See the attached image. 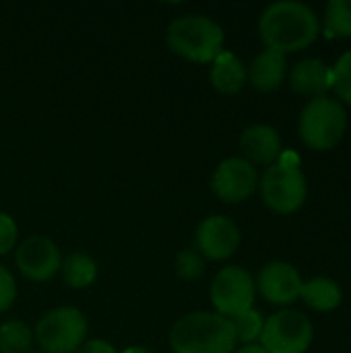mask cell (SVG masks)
<instances>
[{
  "mask_svg": "<svg viewBox=\"0 0 351 353\" xmlns=\"http://www.w3.org/2000/svg\"><path fill=\"white\" fill-rule=\"evenodd\" d=\"M317 12L298 0H281L267 6L259 19V35L269 50L281 54L306 50L319 37Z\"/></svg>",
  "mask_w": 351,
  "mask_h": 353,
  "instance_id": "cell-1",
  "label": "cell"
},
{
  "mask_svg": "<svg viewBox=\"0 0 351 353\" xmlns=\"http://www.w3.org/2000/svg\"><path fill=\"white\" fill-rule=\"evenodd\" d=\"M170 347L174 353H234L238 339L230 319L217 312H190L172 327Z\"/></svg>",
  "mask_w": 351,
  "mask_h": 353,
  "instance_id": "cell-2",
  "label": "cell"
},
{
  "mask_svg": "<svg viewBox=\"0 0 351 353\" xmlns=\"http://www.w3.org/2000/svg\"><path fill=\"white\" fill-rule=\"evenodd\" d=\"M225 33L217 21L205 14H184L174 19L166 31L168 48L197 64H211L223 52Z\"/></svg>",
  "mask_w": 351,
  "mask_h": 353,
  "instance_id": "cell-3",
  "label": "cell"
},
{
  "mask_svg": "<svg viewBox=\"0 0 351 353\" xmlns=\"http://www.w3.org/2000/svg\"><path fill=\"white\" fill-rule=\"evenodd\" d=\"M302 143L312 151L335 149L348 130V112L343 103L331 95L310 99L298 122Z\"/></svg>",
  "mask_w": 351,
  "mask_h": 353,
  "instance_id": "cell-4",
  "label": "cell"
},
{
  "mask_svg": "<svg viewBox=\"0 0 351 353\" xmlns=\"http://www.w3.org/2000/svg\"><path fill=\"white\" fill-rule=\"evenodd\" d=\"M259 190L263 203L271 211L279 215H292L304 207L308 196V182L300 165L277 161L269 165L259 178Z\"/></svg>",
  "mask_w": 351,
  "mask_h": 353,
  "instance_id": "cell-5",
  "label": "cell"
},
{
  "mask_svg": "<svg viewBox=\"0 0 351 353\" xmlns=\"http://www.w3.org/2000/svg\"><path fill=\"white\" fill-rule=\"evenodd\" d=\"M33 335L41 353H74L87 341V319L74 306H60L39 319Z\"/></svg>",
  "mask_w": 351,
  "mask_h": 353,
  "instance_id": "cell-6",
  "label": "cell"
},
{
  "mask_svg": "<svg viewBox=\"0 0 351 353\" xmlns=\"http://www.w3.org/2000/svg\"><path fill=\"white\" fill-rule=\"evenodd\" d=\"M312 323L300 310H279L265 321L261 347L267 353H306L312 345Z\"/></svg>",
  "mask_w": 351,
  "mask_h": 353,
  "instance_id": "cell-7",
  "label": "cell"
},
{
  "mask_svg": "<svg viewBox=\"0 0 351 353\" xmlns=\"http://www.w3.org/2000/svg\"><path fill=\"white\" fill-rule=\"evenodd\" d=\"M209 296L217 314L225 319H234L254 308V296H257L254 277L242 267L236 265L223 267L213 277Z\"/></svg>",
  "mask_w": 351,
  "mask_h": 353,
  "instance_id": "cell-8",
  "label": "cell"
},
{
  "mask_svg": "<svg viewBox=\"0 0 351 353\" xmlns=\"http://www.w3.org/2000/svg\"><path fill=\"white\" fill-rule=\"evenodd\" d=\"M257 188H259V172L244 157L223 159L211 176L213 194L228 205H238L248 201Z\"/></svg>",
  "mask_w": 351,
  "mask_h": 353,
  "instance_id": "cell-9",
  "label": "cell"
},
{
  "mask_svg": "<svg viewBox=\"0 0 351 353\" xmlns=\"http://www.w3.org/2000/svg\"><path fill=\"white\" fill-rule=\"evenodd\" d=\"M240 228L223 215L205 217L194 234V250L207 261H228L240 248Z\"/></svg>",
  "mask_w": 351,
  "mask_h": 353,
  "instance_id": "cell-10",
  "label": "cell"
},
{
  "mask_svg": "<svg viewBox=\"0 0 351 353\" xmlns=\"http://www.w3.org/2000/svg\"><path fill=\"white\" fill-rule=\"evenodd\" d=\"M14 250L19 273L33 283H46L60 271L62 256L58 246L50 238L31 236L23 240Z\"/></svg>",
  "mask_w": 351,
  "mask_h": 353,
  "instance_id": "cell-11",
  "label": "cell"
},
{
  "mask_svg": "<svg viewBox=\"0 0 351 353\" xmlns=\"http://www.w3.org/2000/svg\"><path fill=\"white\" fill-rule=\"evenodd\" d=\"M254 285L259 294L275 306H290L296 300H300V292L304 285V279L300 277L298 269H294L290 263L273 261L267 263L259 277L254 279Z\"/></svg>",
  "mask_w": 351,
  "mask_h": 353,
  "instance_id": "cell-12",
  "label": "cell"
},
{
  "mask_svg": "<svg viewBox=\"0 0 351 353\" xmlns=\"http://www.w3.org/2000/svg\"><path fill=\"white\" fill-rule=\"evenodd\" d=\"M240 149L252 165H273L283 153L279 132L269 124H252L240 137Z\"/></svg>",
  "mask_w": 351,
  "mask_h": 353,
  "instance_id": "cell-13",
  "label": "cell"
},
{
  "mask_svg": "<svg viewBox=\"0 0 351 353\" xmlns=\"http://www.w3.org/2000/svg\"><path fill=\"white\" fill-rule=\"evenodd\" d=\"M248 72V81L250 85L261 91V93H273L277 91L288 74V62H285V54L277 52V50H269L265 48L261 54H257L250 62V66L246 68Z\"/></svg>",
  "mask_w": 351,
  "mask_h": 353,
  "instance_id": "cell-14",
  "label": "cell"
},
{
  "mask_svg": "<svg viewBox=\"0 0 351 353\" xmlns=\"http://www.w3.org/2000/svg\"><path fill=\"white\" fill-rule=\"evenodd\" d=\"M290 85L296 93L310 99L327 95L331 89V68L321 58H304L292 68Z\"/></svg>",
  "mask_w": 351,
  "mask_h": 353,
  "instance_id": "cell-15",
  "label": "cell"
},
{
  "mask_svg": "<svg viewBox=\"0 0 351 353\" xmlns=\"http://www.w3.org/2000/svg\"><path fill=\"white\" fill-rule=\"evenodd\" d=\"M211 85L217 93L221 95H236L242 91V87L248 81L246 64L234 54L223 50L213 62H211V72H209Z\"/></svg>",
  "mask_w": 351,
  "mask_h": 353,
  "instance_id": "cell-16",
  "label": "cell"
},
{
  "mask_svg": "<svg viewBox=\"0 0 351 353\" xmlns=\"http://www.w3.org/2000/svg\"><path fill=\"white\" fill-rule=\"evenodd\" d=\"M300 300L314 312H333L341 306L343 292L331 277H312L304 281Z\"/></svg>",
  "mask_w": 351,
  "mask_h": 353,
  "instance_id": "cell-17",
  "label": "cell"
},
{
  "mask_svg": "<svg viewBox=\"0 0 351 353\" xmlns=\"http://www.w3.org/2000/svg\"><path fill=\"white\" fill-rule=\"evenodd\" d=\"M60 271H62L64 283L72 290H85V288L93 285L97 279V263L85 252L68 254L62 261Z\"/></svg>",
  "mask_w": 351,
  "mask_h": 353,
  "instance_id": "cell-18",
  "label": "cell"
},
{
  "mask_svg": "<svg viewBox=\"0 0 351 353\" xmlns=\"http://www.w3.org/2000/svg\"><path fill=\"white\" fill-rule=\"evenodd\" d=\"M35 335L21 321H6L0 325V353H33Z\"/></svg>",
  "mask_w": 351,
  "mask_h": 353,
  "instance_id": "cell-19",
  "label": "cell"
},
{
  "mask_svg": "<svg viewBox=\"0 0 351 353\" xmlns=\"http://www.w3.org/2000/svg\"><path fill=\"white\" fill-rule=\"evenodd\" d=\"M325 29L333 37H351V0H331L327 4Z\"/></svg>",
  "mask_w": 351,
  "mask_h": 353,
  "instance_id": "cell-20",
  "label": "cell"
},
{
  "mask_svg": "<svg viewBox=\"0 0 351 353\" xmlns=\"http://www.w3.org/2000/svg\"><path fill=\"white\" fill-rule=\"evenodd\" d=\"M232 325H234V331H236V339L238 343L242 345H252L261 339V333H263V327H265V319L261 314V310L257 308H250L234 319H230Z\"/></svg>",
  "mask_w": 351,
  "mask_h": 353,
  "instance_id": "cell-21",
  "label": "cell"
},
{
  "mask_svg": "<svg viewBox=\"0 0 351 353\" xmlns=\"http://www.w3.org/2000/svg\"><path fill=\"white\" fill-rule=\"evenodd\" d=\"M331 89L337 93L341 103L351 105V48L331 68Z\"/></svg>",
  "mask_w": 351,
  "mask_h": 353,
  "instance_id": "cell-22",
  "label": "cell"
},
{
  "mask_svg": "<svg viewBox=\"0 0 351 353\" xmlns=\"http://www.w3.org/2000/svg\"><path fill=\"white\" fill-rule=\"evenodd\" d=\"M205 273V259L194 250L186 248L180 250L176 256V275L182 281H197Z\"/></svg>",
  "mask_w": 351,
  "mask_h": 353,
  "instance_id": "cell-23",
  "label": "cell"
},
{
  "mask_svg": "<svg viewBox=\"0 0 351 353\" xmlns=\"http://www.w3.org/2000/svg\"><path fill=\"white\" fill-rule=\"evenodd\" d=\"M17 242H19V228L14 219L6 213H0V256L17 248Z\"/></svg>",
  "mask_w": 351,
  "mask_h": 353,
  "instance_id": "cell-24",
  "label": "cell"
},
{
  "mask_svg": "<svg viewBox=\"0 0 351 353\" xmlns=\"http://www.w3.org/2000/svg\"><path fill=\"white\" fill-rule=\"evenodd\" d=\"M17 298V283L14 277L10 275V271L6 267L0 265V314L6 312Z\"/></svg>",
  "mask_w": 351,
  "mask_h": 353,
  "instance_id": "cell-25",
  "label": "cell"
},
{
  "mask_svg": "<svg viewBox=\"0 0 351 353\" xmlns=\"http://www.w3.org/2000/svg\"><path fill=\"white\" fill-rule=\"evenodd\" d=\"M74 353H118L116 347L110 343V341H103V339H89L85 341L79 350Z\"/></svg>",
  "mask_w": 351,
  "mask_h": 353,
  "instance_id": "cell-26",
  "label": "cell"
},
{
  "mask_svg": "<svg viewBox=\"0 0 351 353\" xmlns=\"http://www.w3.org/2000/svg\"><path fill=\"white\" fill-rule=\"evenodd\" d=\"M234 353H267L259 343H252V345H242V347H236Z\"/></svg>",
  "mask_w": 351,
  "mask_h": 353,
  "instance_id": "cell-27",
  "label": "cell"
},
{
  "mask_svg": "<svg viewBox=\"0 0 351 353\" xmlns=\"http://www.w3.org/2000/svg\"><path fill=\"white\" fill-rule=\"evenodd\" d=\"M120 353H155L151 352V350H147V347H141V345H134V347H126L124 352Z\"/></svg>",
  "mask_w": 351,
  "mask_h": 353,
  "instance_id": "cell-28",
  "label": "cell"
},
{
  "mask_svg": "<svg viewBox=\"0 0 351 353\" xmlns=\"http://www.w3.org/2000/svg\"><path fill=\"white\" fill-rule=\"evenodd\" d=\"M33 353H41V352H33Z\"/></svg>",
  "mask_w": 351,
  "mask_h": 353,
  "instance_id": "cell-29",
  "label": "cell"
}]
</instances>
